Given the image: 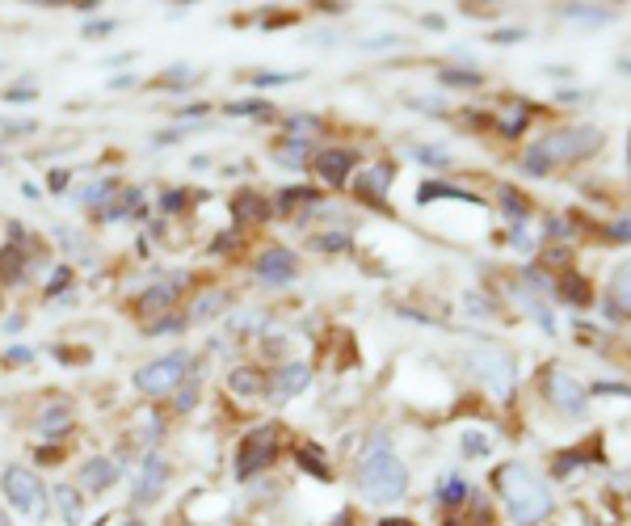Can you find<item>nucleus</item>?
<instances>
[{
	"label": "nucleus",
	"instance_id": "nucleus-17",
	"mask_svg": "<svg viewBox=\"0 0 631 526\" xmlns=\"http://www.w3.org/2000/svg\"><path fill=\"white\" fill-rule=\"evenodd\" d=\"M228 388H232L236 396H244V400H249V396H257L261 388H266V379H261V371H249V367H236V371L228 375Z\"/></svg>",
	"mask_w": 631,
	"mask_h": 526
},
{
	"label": "nucleus",
	"instance_id": "nucleus-24",
	"mask_svg": "<svg viewBox=\"0 0 631 526\" xmlns=\"http://www.w3.org/2000/svg\"><path fill=\"white\" fill-rule=\"evenodd\" d=\"M430 198H459V202H476V194H467V190H451V186H442V181H430V186L421 190V202H430Z\"/></svg>",
	"mask_w": 631,
	"mask_h": 526
},
{
	"label": "nucleus",
	"instance_id": "nucleus-37",
	"mask_svg": "<svg viewBox=\"0 0 631 526\" xmlns=\"http://www.w3.org/2000/svg\"><path fill=\"white\" fill-rule=\"evenodd\" d=\"M34 97H38L34 85H26V89H9V93H5V101H34Z\"/></svg>",
	"mask_w": 631,
	"mask_h": 526
},
{
	"label": "nucleus",
	"instance_id": "nucleus-38",
	"mask_svg": "<svg viewBox=\"0 0 631 526\" xmlns=\"http://www.w3.org/2000/svg\"><path fill=\"white\" fill-rule=\"evenodd\" d=\"M282 80H295L287 72H266V76H257V85H282Z\"/></svg>",
	"mask_w": 631,
	"mask_h": 526
},
{
	"label": "nucleus",
	"instance_id": "nucleus-20",
	"mask_svg": "<svg viewBox=\"0 0 631 526\" xmlns=\"http://www.w3.org/2000/svg\"><path fill=\"white\" fill-rule=\"evenodd\" d=\"M615 299H619V308L631 316V257L615 270Z\"/></svg>",
	"mask_w": 631,
	"mask_h": 526
},
{
	"label": "nucleus",
	"instance_id": "nucleus-18",
	"mask_svg": "<svg viewBox=\"0 0 631 526\" xmlns=\"http://www.w3.org/2000/svg\"><path fill=\"white\" fill-rule=\"evenodd\" d=\"M223 308H228V291H207V295H198L190 320H211V316L223 312Z\"/></svg>",
	"mask_w": 631,
	"mask_h": 526
},
{
	"label": "nucleus",
	"instance_id": "nucleus-42",
	"mask_svg": "<svg viewBox=\"0 0 631 526\" xmlns=\"http://www.w3.org/2000/svg\"><path fill=\"white\" fill-rule=\"evenodd\" d=\"M320 249H345V236H324Z\"/></svg>",
	"mask_w": 631,
	"mask_h": 526
},
{
	"label": "nucleus",
	"instance_id": "nucleus-12",
	"mask_svg": "<svg viewBox=\"0 0 631 526\" xmlns=\"http://www.w3.org/2000/svg\"><path fill=\"white\" fill-rule=\"evenodd\" d=\"M350 169H354V152L350 148H329V152L316 156V173H320L324 186H341V181L350 177Z\"/></svg>",
	"mask_w": 631,
	"mask_h": 526
},
{
	"label": "nucleus",
	"instance_id": "nucleus-5",
	"mask_svg": "<svg viewBox=\"0 0 631 526\" xmlns=\"http://www.w3.org/2000/svg\"><path fill=\"white\" fill-rule=\"evenodd\" d=\"M0 489H5V497L22 510L26 518H43L47 514V489H43V480H38L30 468H5L0 472Z\"/></svg>",
	"mask_w": 631,
	"mask_h": 526
},
{
	"label": "nucleus",
	"instance_id": "nucleus-40",
	"mask_svg": "<svg viewBox=\"0 0 631 526\" xmlns=\"http://www.w3.org/2000/svg\"><path fill=\"white\" fill-rule=\"evenodd\" d=\"M34 358V350H26V346H13L9 350V362H30Z\"/></svg>",
	"mask_w": 631,
	"mask_h": 526
},
{
	"label": "nucleus",
	"instance_id": "nucleus-2",
	"mask_svg": "<svg viewBox=\"0 0 631 526\" xmlns=\"http://www.w3.org/2000/svg\"><path fill=\"white\" fill-rule=\"evenodd\" d=\"M497 489L505 497V510L518 526H539L547 514H552V493H547V484L531 472L522 468V463H505L497 472Z\"/></svg>",
	"mask_w": 631,
	"mask_h": 526
},
{
	"label": "nucleus",
	"instance_id": "nucleus-7",
	"mask_svg": "<svg viewBox=\"0 0 631 526\" xmlns=\"http://www.w3.org/2000/svg\"><path fill=\"white\" fill-rule=\"evenodd\" d=\"M274 451H278V434H274V426H257V430H249L244 434V442H240V455H236V480H249V476H257L266 463H274Z\"/></svg>",
	"mask_w": 631,
	"mask_h": 526
},
{
	"label": "nucleus",
	"instance_id": "nucleus-45",
	"mask_svg": "<svg viewBox=\"0 0 631 526\" xmlns=\"http://www.w3.org/2000/svg\"><path fill=\"white\" fill-rule=\"evenodd\" d=\"M0 526H13V522H9V518H5V514H0Z\"/></svg>",
	"mask_w": 631,
	"mask_h": 526
},
{
	"label": "nucleus",
	"instance_id": "nucleus-46",
	"mask_svg": "<svg viewBox=\"0 0 631 526\" xmlns=\"http://www.w3.org/2000/svg\"><path fill=\"white\" fill-rule=\"evenodd\" d=\"M131 526H139V522H131Z\"/></svg>",
	"mask_w": 631,
	"mask_h": 526
},
{
	"label": "nucleus",
	"instance_id": "nucleus-44",
	"mask_svg": "<svg viewBox=\"0 0 631 526\" xmlns=\"http://www.w3.org/2000/svg\"><path fill=\"white\" fill-rule=\"evenodd\" d=\"M64 181H68V173H64V169H55V173H51V186H55V190H64Z\"/></svg>",
	"mask_w": 631,
	"mask_h": 526
},
{
	"label": "nucleus",
	"instance_id": "nucleus-3",
	"mask_svg": "<svg viewBox=\"0 0 631 526\" xmlns=\"http://www.w3.org/2000/svg\"><path fill=\"white\" fill-rule=\"evenodd\" d=\"M602 144V131L598 127H560L552 135H543L539 144L531 148V156H526V173H547L552 165H564V160H581L589 152H598Z\"/></svg>",
	"mask_w": 631,
	"mask_h": 526
},
{
	"label": "nucleus",
	"instance_id": "nucleus-14",
	"mask_svg": "<svg viewBox=\"0 0 631 526\" xmlns=\"http://www.w3.org/2000/svg\"><path fill=\"white\" fill-rule=\"evenodd\" d=\"M34 430L43 434V438H59V434H68V430H72V409H68V404H47V409L38 413Z\"/></svg>",
	"mask_w": 631,
	"mask_h": 526
},
{
	"label": "nucleus",
	"instance_id": "nucleus-22",
	"mask_svg": "<svg viewBox=\"0 0 631 526\" xmlns=\"http://www.w3.org/2000/svg\"><path fill=\"white\" fill-rule=\"evenodd\" d=\"M173 295H177V287H152L148 295H139V299H135V308H139V312L165 308V303H173Z\"/></svg>",
	"mask_w": 631,
	"mask_h": 526
},
{
	"label": "nucleus",
	"instance_id": "nucleus-13",
	"mask_svg": "<svg viewBox=\"0 0 631 526\" xmlns=\"http://www.w3.org/2000/svg\"><path fill=\"white\" fill-rule=\"evenodd\" d=\"M308 383H312V367H308V362H287V367L278 371L274 388H278L282 400H291V396H299L303 388H308Z\"/></svg>",
	"mask_w": 631,
	"mask_h": 526
},
{
	"label": "nucleus",
	"instance_id": "nucleus-23",
	"mask_svg": "<svg viewBox=\"0 0 631 526\" xmlns=\"http://www.w3.org/2000/svg\"><path fill=\"white\" fill-rule=\"evenodd\" d=\"M55 497H59V510H64V522L72 526V522H80V493L76 489H55Z\"/></svg>",
	"mask_w": 631,
	"mask_h": 526
},
{
	"label": "nucleus",
	"instance_id": "nucleus-34",
	"mask_svg": "<svg viewBox=\"0 0 631 526\" xmlns=\"http://www.w3.org/2000/svg\"><path fill=\"white\" fill-rule=\"evenodd\" d=\"M181 325H186V320H177V316H160V325H152L148 333H152V337H156V333H177Z\"/></svg>",
	"mask_w": 631,
	"mask_h": 526
},
{
	"label": "nucleus",
	"instance_id": "nucleus-19",
	"mask_svg": "<svg viewBox=\"0 0 631 526\" xmlns=\"http://www.w3.org/2000/svg\"><path fill=\"white\" fill-rule=\"evenodd\" d=\"M278 165H287V169H303V160H308V144L303 139H287L278 152H274Z\"/></svg>",
	"mask_w": 631,
	"mask_h": 526
},
{
	"label": "nucleus",
	"instance_id": "nucleus-36",
	"mask_svg": "<svg viewBox=\"0 0 631 526\" xmlns=\"http://www.w3.org/2000/svg\"><path fill=\"white\" fill-rule=\"evenodd\" d=\"M68 282H72V270H55V278H51V287H47V291H51V295H59V291L68 287Z\"/></svg>",
	"mask_w": 631,
	"mask_h": 526
},
{
	"label": "nucleus",
	"instance_id": "nucleus-33",
	"mask_svg": "<svg viewBox=\"0 0 631 526\" xmlns=\"http://www.w3.org/2000/svg\"><path fill=\"white\" fill-rule=\"evenodd\" d=\"M110 194H114V181H97V186L85 194V202H106Z\"/></svg>",
	"mask_w": 631,
	"mask_h": 526
},
{
	"label": "nucleus",
	"instance_id": "nucleus-15",
	"mask_svg": "<svg viewBox=\"0 0 631 526\" xmlns=\"http://www.w3.org/2000/svg\"><path fill=\"white\" fill-rule=\"evenodd\" d=\"M22 278H26V253L17 245H5L0 249V282H5V287H17Z\"/></svg>",
	"mask_w": 631,
	"mask_h": 526
},
{
	"label": "nucleus",
	"instance_id": "nucleus-31",
	"mask_svg": "<svg viewBox=\"0 0 631 526\" xmlns=\"http://www.w3.org/2000/svg\"><path fill=\"white\" fill-rule=\"evenodd\" d=\"M522 127H526V106H518V110L510 114V123H501V131H505V135H518Z\"/></svg>",
	"mask_w": 631,
	"mask_h": 526
},
{
	"label": "nucleus",
	"instance_id": "nucleus-43",
	"mask_svg": "<svg viewBox=\"0 0 631 526\" xmlns=\"http://www.w3.org/2000/svg\"><path fill=\"white\" fill-rule=\"evenodd\" d=\"M181 202H186L181 194H165V211H181Z\"/></svg>",
	"mask_w": 631,
	"mask_h": 526
},
{
	"label": "nucleus",
	"instance_id": "nucleus-35",
	"mask_svg": "<svg viewBox=\"0 0 631 526\" xmlns=\"http://www.w3.org/2000/svg\"><path fill=\"white\" fill-rule=\"evenodd\" d=\"M501 202H505V207L514 211V219H522V215H526V202H522V198H518L514 190H505V194H501Z\"/></svg>",
	"mask_w": 631,
	"mask_h": 526
},
{
	"label": "nucleus",
	"instance_id": "nucleus-39",
	"mask_svg": "<svg viewBox=\"0 0 631 526\" xmlns=\"http://www.w3.org/2000/svg\"><path fill=\"white\" fill-rule=\"evenodd\" d=\"M610 236H623V240H631V219H619V224H610Z\"/></svg>",
	"mask_w": 631,
	"mask_h": 526
},
{
	"label": "nucleus",
	"instance_id": "nucleus-30",
	"mask_svg": "<svg viewBox=\"0 0 631 526\" xmlns=\"http://www.w3.org/2000/svg\"><path fill=\"white\" fill-rule=\"evenodd\" d=\"M438 497H442L446 505H455V501H463V497H467V484H459V480H451V484H446V489H442Z\"/></svg>",
	"mask_w": 631,
	"mask_h": 526
},
{
	"label": "nucleus",
	"instance_id": "nucleus-28",
	"mask_svg": "<svg viewBox=\"0 0 631 526\" xmlns=\"http://www.w3.org/2000/svg\"><path fill=\"white\" fill-rule=\"evenodd\" d=\"M228 114H261V118H270V106H266V101H232Z\"/></svg>",
	"mask_w": 631,
	"mask_h": 526
},
{
	"label": "nucleus",
	"instance_id": "nucleus-16",
	"mask_svg": "<svg viewBox=\"0 0 631 526\" xmlns=\"http://www.w3.org/2000/svg\"><path fill=\"white\" fill-rule=\"evenodd\" d=\"M232 211H236V219H270V202L253 190H244V194H236Z\"/></svg>",
	"mask_w": 631,
	"mask_h": 526
},
{
	"label": "nucleus",
	"instance_id": "nucleus-8",
	"mask_svg": "<svg viewBox=\"0 0 631 526\" xmlns=\"http://www.w3.org/2000/svg\"><path fill=\"white\" fill-rule=\"evenodd\" d=\"M169 484V463H165V455H144V463H139V476H135V493H131V501L135 505H152L156 497H160V489Z\"/></svg>",
	"mask_w": 631,
	"mask_h": 526
},
{
	"label": "nucleus",
	"instance_id": "nucleus-27",
	"mask_svg": "<svg viewBox=\"0 0 631 526\" xmlns=\"http://www.w3.org/2000/svg\"><path fill=\"white\" fill-rule=\"evenodd\" d=\"M463 451H467V459H484L488 455V438L484 434H463Z\"/></svg>",
	"mask_w": 631,
	"mask_h": 526
},
{
	"label": "nucleus",
	"instance_id": "nucleus-29",
	"mask_svg": "<svg viewBox=\"0 0 631 526\" xmlns=\"http://www.w3.org/2000/svg\"><path fill=\"white\" fill-rule=\"evenodd\" d=\"M564 295L573 299V303H589V291H585V282H581L577 274H568V278H564Z\"/></svg>",
	"mask_w": 631,
	"mask_h": 526
},
{
	"label": "nucleus",
	"instance_id": "nucleus-9",
	"mask_svg": "<svg viewBox=\"0 0 631 526\" xmlns=\"http://www.w3.org/2000/svg\"><path fill=\"white\" fill-rule=\"evenodd\" d=\"M543 392H547V400H552L560 413H585V404H589V392L568 371H560V367L547 375V388Z\"/></svg>",
	"mask_w": 631,
	"mask_h": 526
},
{
	"label": "nucleus",
	"instance_id": "nucleus-25",
	"mask_svg": "<svg viewBox=\"0 0 631 526\" xmlns=\"http://www.w3.org/2000/svg\"><path fill=\"white\" fill-rule=\"evenodd\" d=\"M299 468H308L312 476H320V480H329V463L320 459V451L316 447H303L299 451Z\"/></svg>",
	"mask_w": 631,
	"mask_h": 526
},
{
	"label": "nucleus",
	"instance_id": "nucleus-1",
	"mask_svg": "<svg viewBox=\"0 0 631 526\" xmlns=\"http://www.w3.org/2000/svg\"><path fill=\"white\" fill-rule=\"evenodd\" d=\"M358 489L366 501L375 505H392L400 501L404 493H409V472H404L400 455L392 451L388 434H375L371 442H366V451L358 459Z\"/></svg>",
	"mask_w": 631,
	"mask_h": 526
},
{
	"label": "nucleus",
	"instance_id": "nucleus-11",
	"mask_svg": "<svg viewBox=\"0 0 631 526\" xmlns=\"http://www.w3.org/2000/svg\"><path fill=\"white\" fill-rule=\"evenodd\" d=\"M118 472H122V463H118V459H110V455L89 459L85 468H80V489H85V493H106V489H114Z\"/></svg>",
	"mask_w": 631,
	"mask_h": 526
},
{
	"label": "nucleus",
	"instance_id": "nucleus-41",
	"mask_svg": "<svg viewBox=\"0 0 631 526\" xmlns=\"http://www.w3.org/2000/svg\"><path fill=\"white\" fill-rule=\"evenodd\" d=\"M114 30V22H89L85 26V34H110Z\"/></svg>",
	"mask_w": 631,
	"mask_h": 526
},
{
	"label": "nucleus",
	"instance_id": "nucleus-10",
	"mask_svg": "<svg viewBox=\"0 0 631 526\" xmlns=\"http://www.w3.org/2000/svg\"><path fill=\"white\" fill-rule=\"evenodd\" d=\"M295 274H299V261L291 249H266L257 257V282H266V287H287Z\"/></svg>",
	"mask_w": 631,
	"mask_h": 526
},
{
	"label": "nucleus",
	"instance_id": "nucleus-32",
	"mask_svg": "<svg viewBox=\"0 0 631 526\" xmlns=\"http://www.w3.org/2000/svg\"><path fill=\"white\" fill-rule=\"evenodd\" d=\"M442 80H446V85H455V89H463V85H476V72H442Z\"/></svg>",
	"mask_w": 631,
	"mask_h": 526
},
{
	"label": "nucleus",
	"instance_id": "nucleus-26",
	"mask_svg": "<svg viewBox=\"0 0 631 526\" xmlns=\"http://www.w3.org/2000/svg\"><path fill=\"white\" fill-rule=\"evenodd\" d=\"M564 13L577 17V22H610V17H615L610 9H598V5H568Z\"/></svg>",
	"mask_w": 631,
	"mask_h": 526
},
{
	"label": "nucleus",
	"instance_id": "nucleus-21",
	"mask_svg": "<svg viewBox=\"0 0 631 526\" xmlns=\"http://www.w3.org/2000/svg\"><path fill=\"white\" fill-rule=\"evenodd\" d=\"M388 181H392V169H388V165H375L371 173L362 177V194H375V198H383V190H388Z\"/></svg>",
	"mask_w": 631,
	"mask_h": 526
},
{
	"label": "nucleus",
	"instance_id": "nucleus-4",
	"mask_svg": "<svg viewBox=\"0 0 631 526\" xmlns=\"http://www.w3.org/2000/svg\"><path fill=\"white\" fill-rule=\"evenodd\" d=\"M467 371H472V379H480L497 400H510L514 396L518 371H514V358L505 354V350H497V346L472 350V354H467Z\"/></svg>",
	"mask_w": 631,
	"mask_h": 526
},
{
	"label": "nucleus",
	"instance_id": "nucleus-6",
	"mask_svg": "<svg viewBox=\"0 0 631 526\" xmlns=\"http://www.w3.org/2000/svg\"><path fill=\"white\" fill-rule=\"evenodd\" d=\"M186 367H190L186 354H165V358H156V362H148V367L135 371V388L144 392V396H169V392L181 388V375H186Z\"/></svg>",
	"mask_w": 631,
	"mask_h": 526
}]
</instances>
